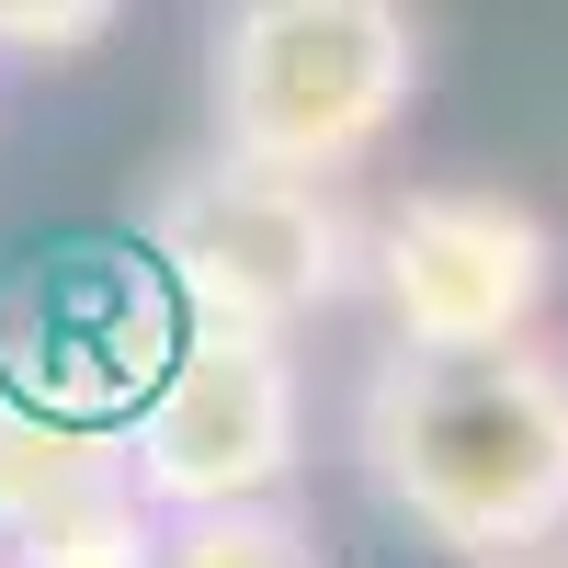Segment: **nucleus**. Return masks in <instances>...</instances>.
Returning a JSON list of instances; mask_svg holds the SVG:
<instances>
[{
  "label": "nucleus",
  "instance_id": "obj_1",
  "mask_svg": "<svg viewBox=\"0 0 568 568\" xmlns=\"http://www.w3.org/2000/svg\"><path fill=\"white\" fill-rule=\"evenodd\" d=\"M364 489L420 546L466 568H524L568 535V364L535 342L420 353L398 342L353 409Z\"/></svg>",
  "mask_w": 568,
  "mask_h": 568
},
{
  "label": "nucleus",
  "instance_id": "obj_2",
  "mask_svg": "<svg viewBox=\"0 0 568 568\" xmlns=\"http://www.w3.org/2000/svg\"><path fill=\"white\" fill-rule=\"evenodd\" d=\"M420 103V0H227L205 114L216 149L342 182Z\"/></svg>",
  "mask_w": 568,
  "mask_h": 568
},
{
  "label": "nucleus",
  "instance_id": "obj_3",
  "mask_svg": "<svg viewBox=\"0 0 568 568\" xmlns=\"http://www.w3.org/2000/svg\"><path fill=\"white\" fill-rule=\"evenodd\" d=\"M160 284L194 318H262L296 329L318 307H342L364 284V227L342 216V194L307 171H273L240 149H205L194 171L160 182V205L136 216Z\"/></svg>",
  "mask_w": 568,
  "mask_h": 568
},
{
  "label": "nucleus",
  "instance_id": "obj_4",
  "mask_svg": "<svg viewBox=\"0 0 568 568\" xmlns=\"http://www.w3.org/2000/svg\"><path fill=\"white\" fill-rule=\"evenodd\" d=\"M307 455V375L284 353V329L262 318H194L149 364V398L125 420V466L160 511L205 500H273Z\"/></svg>",
  "mask_w": 568,
  "mask_h": 568
},
{
  "label": "nucleus",
  "instance_id": "obj_5",
  "mask_svg": "<svg viewBox=\"0 0 568 568\" xmlns=\"http://www.w3.org/2000/svg\"><path fill=\"white\" fill-rule=\"evenodd\" d=\"M557 262H568L557 227L524 194H500V182H420L364 240V284L387 307V342H420V353L535 342Z\"/></svg>",
  "mask_w": 568,
  "mask_h": 568
},
{
  "label": "nucleus",
  "instance_id": "obj_6",
  "mask_svg": "<svg viewBox=\"0 0 568 568\" xmlns=\"http://www.w3.org/2000/svg\"><path fill=\"white\" fill-rule=\"evenodd\" d=\"M160 500L136 489L125 433H80V420L0 398V546L12 568H160Z\"/></svg>",
  "mask_w": 568,
  "mask_h": 568
},
{
  "label": "nucleus",
  "instance_id": "obj_7",
  "mask_svg": "<svg viewBox=\"0 0 568 568\" xmlns=\"http://www.w3.org/2000/svg\"><path fill=\"white\" fill-rule=\"evenodd\" d=\"M160 568H318V546L273 500H205V511H171Z\"/></svg>",
  "mask_w": 568,
  "mask_h": 568
},
{
  "label": "nucleus",
  "instance_id": "obj_8",
  "mask_svg": "<svg viewBox=\"0 0 568 568\" xmlns=\"http://www.w3.org/2000/svg\"><path fill=\"white\" fill-rule=\"evenodd\" d=\"M125 0H0V58H80L114 34Z\"/></svg>",
  "mask_w": 568,
  "mask_h": 568
}]
</instances>
